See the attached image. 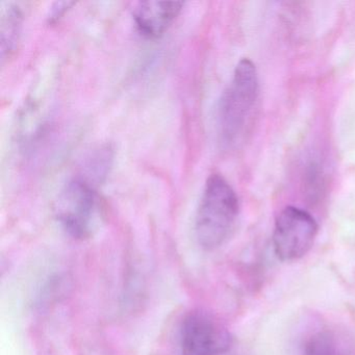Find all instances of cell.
Masks as SVG:
<instances>
[{"instance_id":"obj_1","label":"cell","mask_w":355,"mask_h":355,"mask_svg":"<svg viewBox=\"0 0 355 355\" xmlns=\"http://www.w3.org/2000/svg\"><path fill=\"white\" fill-rule=\"evenodd\" d=\"M240 211L238 195L230 182L211 174L205 182L195 219V234L201 248L215 250L230 238Z\"/></svg>"},{"instance_id":"obj_2","label":"cell","mask_w":355,"mask_h":355,"mask_svg":"<svg viewBox=\"0 0 355 355\" xmlns=\"http://www.w3.org/2000/svg\"><path fill=\"white\" fill-rule=\"evenodd\" d=\"M259 91L257 67L249 59L241 60L218 107V132L223 146H232L244 134Z\"/></svg>"},{"instance_id":"obj_3","label":"cell","mask_w":355,"mask_h":355,"mask_svg":"<svg viewBox=\"0 0 355 355\" xmlns=\"http://www.w3.org/2000/svg\"><path fill=\"white\" fill-rule=\"evenodd\" d=\"M53 209L60 225L76 240L92 236L101 223V198L96 186L80 175L64 184Z\"/></svg>"},{"instance_id":"obj_4","label":"cell","mask_w":355,"mask_h":355,"mask_svg":"<svg viewBox=\"0 0 355 355\" xmlns=\"http://www.w3.org/2000/svg\"><path fill=\"white\" fill-rule=\"evenodd\" d=\"M317 234V221L309 211L300 207H284L274 226V252L280 261H297L309 252Z\"/></svg>"},{"instance_id":"obj_5","label":"cell","mask_w":355,"mask_h":355,"mask_svg":"<svg viewBox=\"0 0 355 355\" xmlns=\"http://www.w3.org/2000/svg\"><path fill=\"white\" fill-rule=\"evenodd\" d=\"M230 332L207 313L191 311L180 329L182 355H222L230 349Z\"/></svg>"},{"instance_id":"obj_6","label":"cell","mask_w":355,"mask_h":355,"mask_svg":"<svg viewBox=\"0 0 355 355\" xmlns=\"http://www.w3.org/2000/svg\"><path fill=\"white\" fill-rule=\"evenodd\" d=\"M184 6L182 1L150 0L139 3L132 13L137 30L145 38H159L180 15Z\"/></svg>"},{"instance_id":"obj_7","label":"cell","mask_w":355,"mask_h":355,"mask_svg":"<svg viewBox=\"0 0 355 355\" xmlns=\"http://www.w3.org/2000/svg\"><path fill=\"white\" fill-rule=\"evenodd\" d=\"M22 26V12L14 3H1L0 13V39H1V62L12 57L19 43Z\"/></svg>"},{"instance_id":"obj_8","label":"cell","mask_w":355,"mask_h":355,"mask_svg":"<svg viewBox=\"0 0 355 355\" xmlns=\"http://www.w3.org/2000/svg\"><path fill=\"white\" fill-rule=\"evenodd\" d=\"M112 162H113L112 149L107 146L99 147L85 159L83 172L80 175L97 187L109 174Z\"/></svg>"},{"instance_id":"obj_9","label":"cell","mask_w":355,"mask_h":355,"mask_svg":"<svg viewBox=\"0 0 355 355\" xmlns=\"http://www.w3.org/2000/svg\"><path fill=\"white\" fill-rule=\"evenodd\" d=\"M336 344L334 338L325 332L311 336L305 346L304 355H336Z\"/></svg>"},{"instance_id":"obj_10","label":"cell","mask_w":355,"mask_h":355,"mask_svg":"<svg viewBox=\"0 0 355 355\" xmlns=\"http://www.w3.org/2000/svg\"><path fill=\"white\" fill-rule=\"evenodd\" d=\"M76 3H69V1H64V3H55L51 8V14L49 16V24L57 21L61 16H63L72 6Z\"/></svg>"}]
</instances>
